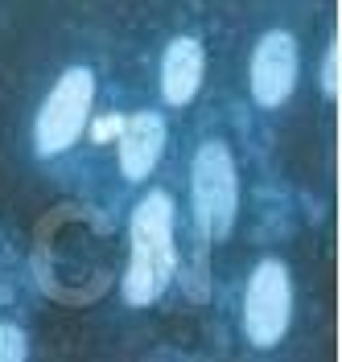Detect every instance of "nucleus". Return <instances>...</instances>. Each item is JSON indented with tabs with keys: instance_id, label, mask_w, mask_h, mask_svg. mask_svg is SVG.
Returning a JSON list of instances; mask_svg holds the SVG:
<instances>
[{
	"instance_id": "f257e3e1",
	"label": "nucleus",
	"mask_w": 342,
	"mask_h": 362,
	"mask_svg": "<svg viewBox=\"0 0 342 362\" xmlns=\"http://www.w3.org/2000/svg\"><path fill=\"white\" fill-rule=\"evenodd\" d=\"M178 264L173 251V202L169 194H144L128 223V268H124V300L153 305Z\"/></svg>"
},
{
	"instance_id": "f03ea898",
	"label": "nucleus",
	"mask_w": 342,
	"mask_h": 362,
	"mask_svg": "<svg viewBox=\"0 0 342 362\" xmlns=\"http://www.w3.org/2000/svg\"><path fill=\"white\" fill-rule=\"evenodd\" d=\"M95 103V74L91 66H67L58 74V83L50 87V95L38 107L33 119V153L42 160L62 157L67 148H74V140L87 128V115Z\"/></svg>"
},
{
	"instance_id": "7ed1b4c3",
	"label": "nucleus",
	"mask_w": 342,
	"mask_h": 362,
	"mask_svg": "<svg viewBox=\"0 0 342 362\" xmlns=\"http://www.w3.org/2000/svg\"><path fill=\"white\" fill-rule=\"evenodd\" d=\"M190 198H194V218L206 230V239L231 235L235 210H239V169L223 140L198 144L194 165H190Z\"/></svg>"
},
{
	"instance_id": "20e7f679",
	"label": "nucleus",
	"mask_w": 342,
	"mask_h": 362,
	"mask_svg": "<svg viewBox=\"0 0 342 362\" xmlns=\"http://www.w3.org/2000/svg\"><path fill=\"white\" fill-rule=\"evenodd\" d=\"M293 321V280L280 259H260L244 288V334L256 350H273Z\"/></svg>"
},
{
	"instance_id": "39448f33",
	"label": "nucleus",
	"mask_w": 342,
	"mask_h": 362,
	"mask_svg": "<svg viewBox=\"0 0 342 362\" xmlns=\"http://www.w3.org/2000/svg\"><path fill=\"white\" fill-rule=\"evenodd\" d=\"M297 42L289 29H268L251 49V99L260 107H280L297 87Z\"/></svg>"
},
{
	"instance_id": "423d86ee",
	"label": "nucleus",
	"mask_w": 342,
	"mask_h": 362,
	"mask_svg": "<svg viewBox=\"0 0 342 362\" xmlns=\"http://www.w3.org/2000/svg\"><path fill=\"white\" fill-rule=\"evenodd\" d=\"M165 115L137 112L120 124V173L128 181H144L161 160L165 148Z\"/></svg>"
},
{
	"instance_id": "0eeeda50",
	"label": "nucleus",
	"mask_w": 342,
	"mask_h": 362,
	"mask_svg": "<svg viewBox=\"0 0 342 362\" xmlns=\"http://www.w3.org/2000/svg\"><path fill=\"white\" fill-rule=\"evenodd\" d=\"M206 74V49L198 37H173L161 54V99L169 107H186L198 87H203Z\"/></svg>"
},
{
	"instance_id": "6e6552de",
	"label": "nucleus",
	"mask_w": 342,
	"mask_h": 362,
	"mask_svg": "<svg viewBox=\"0 0 342 362\" xmlns=\"http://www.w3.org/2000/svg\"><path fill=\"white\" fill-rule=\"evenodd\" d=\"M29 358V341L21 325H0V362H25Z\"/></svg>"
},
{
	"instance_id": "1a4fd4ad",
	"label": "nucleus",
	"mask_w": 342,
	"mask_h": 362,
	"mask_svg": "<svg viewBox=\"0 0 342 362\" xmlns=\"http://www.w3.org/2000/svg\"><path fill=\"white\" fill-rule=\"evenodd\" d=\"M338 62H342V45L330 42L326 45V54H321V90H326V99L334 103L338 99Z\"/></svg>"
}]
</instances>
